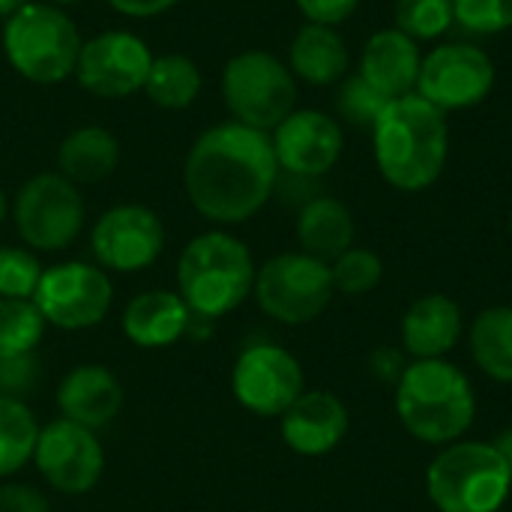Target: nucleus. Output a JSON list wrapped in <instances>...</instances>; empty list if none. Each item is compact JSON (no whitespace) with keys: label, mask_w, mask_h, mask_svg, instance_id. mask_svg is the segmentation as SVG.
Wrapping results in <instances>:
<instances>
[{"label":"nucleus","mask_w":512,"mask_h":512,"mask_svg":"<svg viewBox=\"0 0 512 512\" xmlns=\"http://www.w3.org/2000/svg\"><path fill=\"white\" fill-rule=\"evenodd\" d=\"M279 177L270 132L234 120L201 132L183 162L189 204L216 225H240L258 216L273 198Z\"/></svg>","instance_id":"nucleus-1"},{"label":"nucleus","mask_w":512,"mask_h":512,"mask_svg":"<svg viewBox=\"0 0 512 512\" xmlns=\"http://www.w3.org/2000/svg\"><path fill=\"white\" fill-rule=\"evenodd\" d=\"M372 132L375 168L387 186L414 195L432 189L450 159V123L423 96L390 99Z\"/></svg>","instance_id":"nucleus-2"},{"label":"nucleus","mask_w":512,"mask_h":512,"mask_svg":"<svg viewBox=\"0 0 512 512\" xmlns=\"http://www.w3.org/2000/svg\"><path fill=\"white\" fill-rule=\"evenodd\" d=\"M396 417L402 429L429 447L462 441L477 420V393L453 360H411L396 384Z\"/></svg>","instance_id":"nucleus-3"},{"label":"nucleus","mask_w":512,"mask_h":512,"mask_svg":"<svg viewBox=\"0 0 512 512\" xmlns=\"http://www.w3.org/2000/svg\"><path fill=\"white\" fill-rule=\"evenodd\" d=\"M258 264L252 249L228 231L192 237L177 258V294L192 315L219 321L237 312L255 288Z\"/></svg>","instance_id":"nucleus-4"},{"label":"nucleus","mask_w":512,"mask_h":512,"mask_svg":"<svg viewBox=\"0 0 512 512\" xmlns=\"http://www.w3.org/2000/svg\"><path fill=\"white\" fill-rule=\"evenodd\" d=\"M426 495L438 512H501L512 495V474L492 441H456L426 468Z\"/></svg>","instance_id":"nucleus-5"},{"label":"nucleus","mask_w":512,"mask_h":512,"mask_svg":"<svg viewBox=\"0 0 512 512\" xmlns=\"http://www.w3.org/2000/svg\"><path fill=\"white\" fill-rule=\"evenodd\" d=\"M81 42L75 21L45 0H30L3 21V54L33 84H60L75 75Z\"/></svg>","instance_id":"nucleus-6"},{"label":"nucleus","mask_w":512,"mask_h":512,"mask_svg":"<svg viewBox=\"0 0 512 512\" xmlns=\"http://www.w3.org/2000/svg\"><path fill=\"white\" fill-rule=\"evenodd\" d=\"M222 99L234 123L273 132L297 108V78L282 57L249 48L225 63Z\"/></svg>","instance_id":"nucleus-7"},{"label":"nucleus","mask_w":512,"mask_h":512,"mask_svg":"<svg viewBox=\"0 0 512 512\" xmlns=\"http://www.w3.org/2000/svg\"><path fill=\"white\" fill-rule=\"evenodd\" d=\"M252 297L270 321L285 327H306L330 309L336 285L327 261L297 249L279 252L258 267Z\"/></svg>","instance_id":"nucleus-8"},{"label":"nucleus","mask_w":512,"mask_h":512,"mask_svg":"<svg viewBox=\"0 0 512 512\" xmlns=\"http://www.w3.org/2000/svg\"><path fill=\"white\" fill-rule=\"evenodd\" d=\"M84 198L60 171L33 174L12 201V222L18 237L33 252H63L84 231Z\"/></svg>","instance_id":"nucleus-9"},{"label":"nucleus","mask_w":512,"mask_h":512,"mask_svg":"<svg viewBox=\"0 0 512 512\" xmlns=\"http://www.w3.org/2000/svg\"><path fill=\"white\" fill-rule=\"evenodd\" d=\"M33 303L48 327L81 333L99 327L108 318L114 303V285L99 264L60 261L42 270Z\"/></svg>","instance_id":"nucleus-10"},{"label":"nucleus","mask_w":512,"mask_h":512,"mask_svg":"<svg viewBox=\"0 0 512 512\" xmlns=\"http://www.w3.org/2000/svg\"><path fill=\"white\" fill-rule=\"evenodd\" d=\"M498 69L486 48L471 42H438L423 51L417 96L432 102L438 111H468L489 99L495 90Z\"/></svg>","instance_id":"nucleus-11"},{"label":"nucleus","mask_w":512,"mask_h":512,"mask_svg":"<svg viewBox=\"0 0 512 512\" xmlns=\"http://www.w3.org/2000/svg\"><path fill=\"white\" fill-rule=\"evenodd\" d=\"M231 393L255 417H282L303 393V363L276 342L246 345L231 369Z\"/></svg>","instance_id":"nucleus-12"},{"label":"nucleus","mask_w":512,"mask_h":512,"mask_svg":"<svg viewBox=\"0 0 512 512\" xmlns=\"http://www.w3.org/2000/svg\"><path fill=\"white\" fill-rule=\"evenodd\" d=\"M168 243L165 222L144 204H117L105 210L90 231V252L102 270L138 273L153 267Z\"/></svg>","instance_id":"nucleus-13"},{"label":"nucleus","mask_w":512,"mask_h":512,"mask_svg":"<svg viewBox=\"0 0 512 512\" xmlns=\"http://www.w3.org/2000/svg\"><path fill=\"white\" fill-rule=\"evenodd\" d=\"M33 465L48 489L75 498L99 486L105 474V450L96 432L57 417L39 429Z\"/></svg>","instance_id":"nucleus-14"},{"label":"nucleus","mask_w":512,"mask_h":512,"mask_svg":"<svg viewBox=\"0 0 512 512\" xmlns=\"http://www.w3.org/2000/svg\"><path fill=\"white\" fill-rule=\"evenodd\" d=\"M153 54L147 42L129 30H105L81 42L75 78L99 99H126L144 90Z\"/></svg>","instance_id":"nucleus-15"},{"label":"nucleus","mask_w":512,"mask_h":512,"mask_svg":"<svg viewBox=\"0 0 512 512\" xmlns=\"http://www.w3.org/2000/svg\"><path fill=\"white\" fill-rule=\"evenodd\" d=\"M270 141L282 174L318 180L339 165L345 150V129L336 117L318 108H294L270 132Z\"/></svg>","instance_id":"nucleus-16"},{"label":"nucleus","mask_w":512,"mask_h":512,"mask_svg":"<svg viewBox=\"0 0 512 512\" xmlns=\"http://www.w3.org/2000/svg\"><path fill=\"white\" fill-rule=\"evenodd\" d=\"M351 414L348 405L330 390H306L282 417L279 435L285 447L303 459L330 456L348 438Z\"/></svg>","instance_id":"nucleus-17"},{"label":"nucleus","mask_w":512,"mask_h":512,"mask_svg":"<svg viewBox=\"0 0 512 512\" xmlns=\"http://www.w3.org/2000/svg\"><path fill=\"white\" fill-rule=\"evenodd\" d=\"M465 339L462 306L441 291L411 300L399 324V348L411 360H447Z\"/></svg>","instance_id":"nucleus-18"},{"label":"nucleus","mask_w":512,"mask_h":512,"mask_svg":"<svg viewBox=\"0 0 512 512\" xmlns=\"http://www.w3.org/2000/svg\"><path fill=\"white\" fill-rule=\"evenodd\" d=\"M57 411L63 420L99 432L114 423L123 408V384L120 378L99 363H81L69 369L54 393Z\"/></svg>","instance_id":"nucleus-19"},{"label":"nucleus","mask_w":512,"mask_h":512,"mask_svg":"<svg viewBox=\"0 0 512 512\" xmlns=\"http://www.w3.org/2000/svg\"><path fill=\"white\" fill-rule=\"evenodd\" d=\"M420 63H423L420 42L405 36L399 27H381L363 42L357 72L387 99H399L417 93Z\"/></svg>","instance_id":"nucleus-20"},{"label":"nucleus","mask_w":512,"mask_h":512,"mask_svg":"<svg viewBox=\"0 0 512 512\" xmlns=\"http://www.w3.org/2000/svg\"><path fill=\"white\" fill-rule=\"evenodd\" d=\"M192 309L177 291L153 288L135 294L123 309V336L141 351H162L186 339Z\"/></svg>","instance_id":"nucleus-21"},{"label":"nucleus","mask_w":512,"mask_h":512,"mask_svg":"<svg viewBox=\"0 0 512 512\" xmlns=\"http://www.w3.org/2000/svg\"><path fill=\"white\" fill-rule=\"evenodd\" d=\"M288 69L312 87H333L351 69V51L339 27L306 21L288 45Z\"/></svg>","instance_id":"nucleus-22"},{"label":"nucleus","mask_w":512,"mask_h":512,"mask_svg":"<svg viewBox=\"0 0 512 512\" xmlns=\"http://www.w3.org/2000/svg\"><path fill=\"white\" fill-rule=\"evenodd\" d=\"M357 240L354 213L348 204H342L333 195H315L309 198L297 213V243L300 252L318 258V261H336L342 252H348Z\"/></svg>","instance_id":"nucleus-23"},{"label":"nucleus","mask_w":512,"mask_h":512,"mask_svg":"<svg viewBox=\"0 0 512 512\" xmlns=\"http://www.w3.org/2000/svg\"><path fill=\"white\" fill-rule=\"evenodd\" d=\"M120 165V141L102 126L72 129L57 147V168L75 186L108 180Z\"/></svg>","instance_id":"nucleus-24"},{"label":"nucleus","mask_w":512,"mask_h":512,"mask_svg":"<svg viewBox=\"0 0 512 512\" xmlns=\"http://www.w3.org/2000/svg\"><path fill=\"white\" fill-rule=\"evenodd\" d=\"M468 351L486 378L512 384V306H489L474 315L468 327Z\"/></svg>","instance_id":"nucleus-25"},{"label":"nucleus","mask_w":512,"mask_h":512,"mask_svg":"<svg viewBox=\"0 0 512 512\" xmlns=\"http://www.w3.org/2000/svg\"><path fill=\"white\" fill-rule=\"evenodd\" d=\"M204 78L192 57L186 54H159L144 81V93L153 105L165 111H183L201 96Z\"/></svg>","instance_id":"nucleus-26"},{"label":"nucleus","mask_w":512,"mask_h":512,"mask_svg":"<svg viewBox=\"0 0 512 512\" xmlns=\"http://www.w3.org/2000/svg\"><path fill=\"white\" fill-rule=\"evenodd\" d=\"M39 420L21 399L0 396V480L15 477L27 462H33Z\"/></svg>","instance_id":"nucleus-27"},{"label":"nucleus","mask_w":512,"mask_h":512,"mask_svg":"<svg viewBox=\"0 0 512 512\" xmlns=\"http://www.w3.org/2000/svg\"><path fill=\"white\" fill-rule=\"evenodd\" d=\"M48 324L33 300L0 297V360L36 354Z\"/></svg>","instance_id":"nucleus-28"},{"label":"nucleus","mask_w":512,"mask_h":512,"mask_svg":"<svg viewBox=\"0 0 512 512\" xmlns=\"http://www.w3.org/2000/svg\"><path fill=\"white\" fill-rule=\"evenodd\" d=\"M456 24L453 0H396L393 27H399L414 42H438Z\"/></svg>","instance_id":"nucleus-29"},{"label":"nucleus","mask_w":512,"mask_h":512,"mask_svg":"<svg viewBox=\"0 0 512 512\" xmlns=\"http://www.w3.org/2000/svg\"><path fill=\"white\" fill-rule=\"evenodd\" d=\"M330 273H333L336 294L366 297V294H372L384 282V261L372 249L351 246L336 261H330Z\"/></svg>","instance_id":"nucleus-30"},{"label":"nucleus","mask_w":512,"mask_h":512,"mask_svg":"<svg viewBox=\"0 0 512 512\" xmlns=\"http://www.w3.org/2000/svg\"><path fill=\"white\" fill-rule=\"evenodd\" d=\"M387 96L378 93L360 72L354 75H345L339 81V90H336V111L345 123L357 126V129H372L375 120L381 117V111L387 108Z\"/></svg>","instance_id":"nucleus-31"},{"label":"nucleus","mask_w":512,"mask_h":512,"mask_svg":"<svg viewBox=\"0 0 512 512\" xmlns=\"http://www.w3.org/2000/svg\"><path fill=\"white\" fill-rule=\"evenodd\" d=\"M42 264L33 249L24 246H0V297L3 300H33Z\"/></svg>","instance_id":"nucleus-32"},{"label":"nucleus","mask_w":512,"mask_h":512,"mask_svg":"<svg viewBox=\"0 0 512 512\" xmlns=\"http://www.w3.org/2000/svg\"><path fill=\"white\" fill-rule=\"evenodd\" d=\"M456 24L477 36H498L512 27V0H453Z\"/></svg>","instance_id":"nucleus-33"},{"label":"nucleus","mask_w":512,"mask_h":512,"mask_svg":"<svg viewBox=\"0 0 512 512\" xmlns=\"http://www.w3.org/2000/svg\"><path fill=\"white\" fill-rule=\"evenodd\" d=\"M39 378H42V363L36 354L0 360V396L24 402L39 387Z\"/></svg>","instance_id":"nucleus-34"},{"label":"nucleus","mask_w":512,"mask_h":512,"mask_svg":"<svg viewBox=\"0 0 512 512\" xmlns=\"http://www.w3.org/2000/svg\"><path fill=\"white\" fill-rule=\"evenodd\" d=\"M294 3H297L300 15L306 21L327 24V27L345 24L357 12V6H360V0H294Z\"/></svg>","instance_id":"nucleus-35"},{"label":"nucleus","mask_w":512,"mask_h":512,"mask_svg":"<svg viewBox=\"0 0 512 512\" xmlns=\"http://www.w3.org/2000/svg\"><path fill=\"white\" fill-rule=\"evenodd\" d=\"M0 512H51V501L30 483H0Z\"/></svg>","instance_id":"nucleus-36"},{"label":"nucleus","mask_w":512,"mask_h":512,"mask_svg":"<svg viewBox=\"0 0 512 512\" xmlns=\"http://www.w3.org/2000/svg\"><path fill=\"white\" fill-rule=\"evenodd\" d=\"M408 363H411V357L402 351V348H396V345H381V348H375L372 351V357H369V372L381 381V384H399V378H402V372L408 369Z\"/></svg>","instance_id":"nucleus-37"},{"label":"nucleus","mask_w":512,"mask_h":512,"mask_svg":"<svg viewBox=\"0 0 512 512\" xmlns=\"http://www.w3.org/2000/svg\"><path fill=\"white\" fill-rule=\"evenodd\" d=\"M177 3L180 0H108L111 9H117L120 15H129V18H153V15L168 12Z\"/></svg>","instance_id":"nucleus-38"},{"label":"nucleus","mask_w":512,"mask_h":512,"mask_svg":"<svg viewBox=\"0 0 512 512\" xmlns=\"http://www.w3.org/2000/svg\"><path fill=\"white\" fill-rule=\"evenodd\" d=\"M492 447L498 450V456L504 459V465L510 468V474H512V426L510 429H501V432L495 435Z\"/></svg>","instance_id":"nucleus-39"},{"label":"nucleus","mask_w":512,"mask_h":512,"mask_svg":"<svg viewBox=\"0 0 512 512\" xmlns=\"http://www.w3.org/2000/svg\"><path fill=\"white\" fill-rule=\"evenodd\" d=\"M30 0H0V18H9V15H15L21 6H27Z\"/></svg>","instance_id":"nucleus-40"},{"label":"nucleus","mask_w":512,"mask_h":512,"mask_svg":"<svg viewBox=\"0 0 512 512\" xmlns=\"http://www.w3.org/2000/svg\"><path fill=\"white\" fill-rule=\"evenodd\" d=\"M6 213H9V204H6V195H3V189H0V222L6 219Z\"/></svg>","instance_id":"nucleus-41"},{"label":"nucleus","mask_w":512,"mask_h":512,"mask_svg":"<svg viewBox=\"0 0 512 512\" xmlns=\"http://www.w3.org/2000/svg\"><path fill=\"white\" fill-rule=\"evenodd\" d=\"M45 3H51V6H72V3H81V0H45Z\"/></svg>","instance_id":"nucleus-42"},{"label":"nucleus","mask_w":512,"mask_h":512,"mask_svg":"<svg viewBox=\"0 0 512 512\" xmlns=\"http://www.w3.org/2000/svg\"><path fill=\"white\" fill-rule=\"evenodd\" d=\"M510 234H512V210H510Z\"/></svg>","instance_id":"nucleus-43"}]
</instances>
